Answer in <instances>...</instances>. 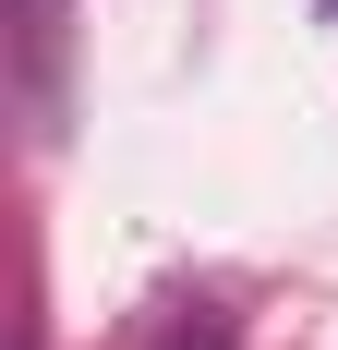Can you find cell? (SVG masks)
Here are the masks:
<instances>
[]
</instances>
